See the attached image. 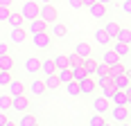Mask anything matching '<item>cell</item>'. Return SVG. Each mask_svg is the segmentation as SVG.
<instances>
[{
  "mask_svg": "<svg viewBox=\"0 0 131 126\" xmlns=\"http://www.w3.org/2000/svg\"><path fill=\"white\" fill-rule=\"evenodd\" d=\"M52 61H54V65H57V68H68V65H70V61H68V54H57Z\"/></svg>",
  "mask_w": 131,
  "mask_h": 126,
  "instance_id": "cell-31",
  "label": "cell"
},
{
  "mask_svg": "<svg viewBox=\"0 0 131 126\" xmlns=\"http://www.w3.org/2000/svg\"><path fill=\"white\" fill-rule=\"evenodd\" d=\"M29 108H32V104H29V99H27L25 95L12 97V110H16V113H25V110H29Z\"/></svg>",
  "mask_w": 131,
  "mask_h": 126,
  "instance_id": "cell-7",
  "label": "cell"
},
{
  "mask_svg": "<svg viewBox=\"0 0 131 126\" xmlns=\"http://www.w3.org/2000/svg\"><path fill=\"white\" fill-rule=\"evenodd\" d=\"M122 11H124L127 16H129V11H131V5H129V0H124V2H122Z\"/></svg>",
  "mask_w": 131,
  "mask_h": 126,
  "instance_id": "cell-39",
  "label": "cell"
},
{
  "mask_svg": "<svg viewBox=\"0 0 131 126\" xmlns=\"http://www.w3.org/2000/svg\"><path fill=\"white\" fill-rule=\"evenodd\" d=\"M29 92L34 95V97H43L48 88H45V83H43V79H34L32 83H29Z\"/></svg>",
  "mask_w": 131,
  "mask_h": 126,
  "instance_id": "cell-15",
  "label": "cell"
},
{
  "mask_svg": "<svg viewBox=\"0 0 131 126\" xmlns=\"http://www.w3.org/2000/svg\"><path fill=\"white\" fill-rule=\"evenodd\" d=\"M93 38H95V43H97V45H102V47H108V43H111V38H108V34L104 32V27L95 29V32H93Z\"/></svg>",
  "mask_w": 131,
  "mask_h": 126,
  "instance_id": "cell-16",
  "label": "cell"
},
{
  "mask_svg": "<svg viewBox=\"0 0 131 126\" xmlns=\"http://www.w3.org/2000/svg\"><path fill=\"white\" fill-rule=\"evenodd\" d=\"M93 110H95V113H100V115H104V113H108V99H106V97H102V95H100V97H95V95H93Z\"/></svg>",
  "mask_w": 131,
  "mask_h": 126,
  "instance_id": "cell-10",
  "label": "cell"
},
{
  "mask_svg": "<svg viewBox=\"0 0 131 126\" xmlns=\"http://www.w3.org/2000/svg\"><path fill=\"white\" fill-rule=\"evenodd\" d=\"M127 92L124 90H115L113 92V97H111V101H113V106H124V101H127Z\"/></svg>",
  "mask_w": 131,
  "mask_h": 126,
  "instance_id": "cell-28",
  "label": "cell"
},
{
  "mask_svg": "<svg viewBox=\"0 0 131 126\" xmlns=\"http://www.w3.org/2000/svg\"><path fill=\"white\" fill-rule=\"evenodd\" d=\"M95 0H81V7H88V5H93Z\"/></svg>",
  "mask_w": 131,
  "mask_h": 126,
  "instance_id": "cell-44",
  "label": "cell"
},
{
  "mask_svg": "<svg viewBox=\"0 0 131 126\" xmlns=\"http://www.w3.org/2000/svg\"><path fill=\"white\" fill-rule=\"evenodd\" d=\"M113 86H115V90H124L127 95H131V77H129V72L113 77Z\"/></svg>",
  "mask_w": 131,
  "mask_h": 126,
  "instance_id": "cell-6",
  "label": "cell"
},
{
  "mask_svg": "<svg viewBox=\"0 0 131 126\" xmlns=\"http://www.w3.org/2000/svg\"><path fill=\"white\" fill-rule=\"evenodd\" d=\"M7 110H12V97L5 92L0 95V113H7Z\"/></svg>",
  "mask_w": 131,
  "mask_h": 126,
  "instance_id": "cell-30",
  "label": "cell"
},
{
  "mask_svg": "<svg viewBox=\"0 0 131 126\" xmlns=\"http://www.w3.org/2000/svg\"><path fill=\"white\" fill-rule=\"evenodd\" d=\"M68 68H70V74H72V79H75V81H81V79H86V70H84V68H81V65H68Z\"/></svg>",
  "mask_w": 131,
  "mask_h": 126,
  "instance_id": "cell-26",
  "label": "cell"
},
{
  "mask_svg": "<svg viewBox=\"0 0 131 126\" xmlns=\"http://www.w3.org/2000/svg\"><path fill=\"white\" fill-rule=\"evenodd\" d=\"M91 45H88V43H84V41H79L77 45H75V54H79V56H81V59H86V56H91Z\"/></svg>",
  "mask_w": 131,
  "mask_h": 126,
  "instance_id": "cell-24",
  "label": "cell"
},
{
  "mask_svg": "<svg viewBox=\"0 0 131 126\" xmlns=\"http://www.w3.org/2000/svg\"><path fill=\"white\" fill-rule=\"evenodd\" d=\"M43 83H45V88L48 90H59L61 88V81H59V79H57V74H45V81H43Z\"/></svg>",
  "mask_w": 131,
  "mask_h": 126,
  "instance_id": "cell-21",
  "label": "cell"
},
{
  "mask_svg": "<svg viewBox=\"0 0 131 126\" xmlns=\"http://www.w3.org/2000/svg\"><path fill=\"white\" fill-rule=\"evenodd\" d=\"M9 41H12L14 45H23L27 41L25 27H12V29H9Z\"/></svg>",
  "mask_w": 131,
  "mask_h": 126,
  "instance_id": "cell-8",
  "label": "cell"
},
{
  "mask_svg": "<svg viewBox=\"0 0 131 126\" xmlns=\"http://www.w3.org/2000/svg\"><path fill=\"white\" fill-rule=\"evenodd\" d=\"M88 124H91V126H106V119H104V115L95 113L91 119H88Z\"/></svg>",
  "mask_w": 131,
  "mask_h": 126,
  "instance_id": "cell-33",
  "label": "cell"
},
{
  "mask_svg": "<svg viewBox=\"0 0 131 126\" xmlns=\"http://www.w3.org/2000/svg\"><path fill=\"white\" fill-rule=\"evenodd\" d=\"M97 2H102L104 7H108V5H115V0H97Z\"/></svg>",
  "mask_w": 131,
  "mask_h": 126,
  "instance_id": "cell-41",
  "label": "cell"
},
{
  "mask_svg": "<svg viewBox=\"0 0 131 126\" xmlns=\"http://www.w3.org/2000/svg\"><path fill=\"white\" fill-rule=\"evenodd\" d=\"M118 41H124V43H129V41H131V29H127V27H120Z\"/></svg>",
  "mask_w": 131,
  "mask_h": 126,
  "instance_id": "cell-34",
  "label": "cell"
},
{
  "mask_svg": "<svg viewBox=\"0 0 131 126\" xmlns=\"http://www.w3.org/2000/svg\"><path fill=\"white\" fill-rule=\"evenodd\" d=\"M54 70H57V65H54V61H52V59H43V61H41L39 72H43V77H45V74H52Z\"/></svg>",
  "mask_w": 131,
  "mask_h": 126,
  "instance_id": "cell-25",
  "label": "cell"
},
{
  "mask_svg": "<svg viewBox=\"0 0 131 126\" xmlns=\"http://www.w3.org/2000/svg\"><path fill=\"white\" fill-rule=\"evenodd\" d=\"M0 70H14V56L9 52L0 54Z\"/></svg>",
  "mask_w": 131,
  "mask_h": 126,
  "instance_id": "cell-23",
  "label": "cell"
},
{
  "mask_svg": "<svg viewBox=\"0 0 131 126\" xmlns=\"http://www.w3.org/2000/svg\"><path fill=\"white\" fill-rule=\"evenodd\" d=\"M120 59H122V56H118V54H115V50H106V52H102V63H106V65L120 63Z\"/></svg>",
  "mask_w": 131,
  "mask_h": 126,
  "instance_id": "cell-18",
  "label": "cell"
},
{
  "mask_svg": "<svg viewBox=\"0 0 131 126\" xmlns=\"http://www.w3.org/2000/svg\"><path fill=\"white\" fill-rule=\"evenodd\" d=\"M9 14H12V9H9V7H0V25H2V23H7Z\"/></svg>",
  "mask_w": 131,
  "mask_h": 126,
  "instance_id": "cell-36",
  "label": "cell"
},
{
  "mask_svg": "<svg viewBox=\"0 0 131 126\" xmlns=\"http://www.w3.org/2000/svg\"><path fill=\"white\" fill-rule=\"evenodd\" d=\"M104 32L108 34V38H111V41H115V38H118V34H120V25L115 23V20H111V23H106V25H104Z\"/></svg>",
  "mask_w": 131,
  "mask_h": 126,
  "instance_id": "cell-20",
  "label": "cell"
},
{
  "mask_svg": "<svg viewBox=\"0 0 131 126\" xmlns=\"http://www.w3.org/2000/svg\"><path fill=\"white\" fill-rule=\"evenodd\" d=\"M48 34H50L52 38H66L68 36V27H66L63 23H59V18H57L54 23L48 25Z\"/></svg>",
  "mask_w": 131,
  "mask_h": 126,
  "instance_id": "cell-5",
  "label": "cell"
},
{
  "mask_svg": "<svg viewBox=\"0 0 131 126\" xmlns=\"http://www.w3.org/2000/svg\"><path fill=\"white\" fill-rule=\"evenodd\" d=\"M7 25H9V27H25V18L20 16V11H18V14L12 11V14H9V18H7Z\"/></svg>",
  "mask_w": 131,
  "mask_h": 126,
  "instance_id": "cell-17",
  "label": "cell"
},
{
  "mask_svg": "<svg viewBox=\"0 0 131 126\" xmlns=\"http://www.w3.org/2000/svg\"><path fill=\"white\" fill-rule=\"evenodd\" d=\"M12 70H0V88H7V83L12 81Z\"/></svg>",
  "mask_w": 131,
  "mask_h": 126,
  "instance_id": "cell-32",
  "label": "cell"
},
{
  "mask_svg": "<svg viewBox=\"0 0 131 126\" xmlns=\"http://www.w3.org/2000/svg\"><path fill=\"white\" fill-rule=\"evenodd\" d=\"M61 88H66V92L70 95V97H79V81H75V79H70V81H66Z\"/></svg>",
  "mask_w": 131,
  "mask_h": 126,
  "instance_id": "cell-19",
  "label": "cell"
},
{
  "mask_svg": "<svg viewBox=\"0 0 131 126\" xmlns=\"http://www.w3.org/2000/svg\"><path fill=\"white\" fill-rule=\"evenodd\" d=\"M18 126H36V117L25 110V113H20V119H18Z\"/></svg>",
  "mask_w": 131,
  "mask_h": 126,
  "instance_id": "cell-22",
  "label": "cell"
},
{
  "mask_svg": "<svg viewBox=\"0 0 131 126\" xmlns=\"http://www.w3.org/2000/svg\"><path fill=\"white\" fill-rule=\"evenodd\" d=\"M41 68V59H36V56H27L25 59V65H23V70H25L27 74H36Z\"/></svg>",
  "mask_w": 131,
  "mask_h": 126,
  "instance_id": "cell-14",
  "label": "cell"
},
{
  "mask_svg": "<svg viewBox=\"0 0 131 126\" xmlns=\"http://www.w3.org/2000/svg\"><path fill=\"white\" fill-rule=\"evenodd\" d=\"M113 92H115V86H113V83H108V86H102V97L111 99V97H113Z\"/></svg>",
  "mask_w": 131,
  "mask_h": 126,
  "instance_id": "cell-35",
  "label": "cell"
},
{
  "mask_svg": "<svg viewBox=\"0 0 131 126\" xmlns=\"http://www.w3.org/2000/svg\"><path fill=\"white\" fill-rule=\"evenodd\" d=\"M113 50H115L118 56H127V54H129V43H124V41H118V38H115V47H113Z\"/></svg>",
  "mask_w": 131,
  "mask_h": 126,
  "instance_id": "cell-29",
  "label": "cell"
},
{
  "mask_svg": "<svg viewBox=\"0 0 131 126\" xmlns=\"http://www.w3.org/2000/svg\"><path fill=\"white\" fill-rule=\"evenodd\" d=\"M70 9H81V0H68Z\"/></svg>",
  "mask_w": 131,
  "mask_h": 126,
  "instance_id": "cell-38",
  "label": "cell"
},
{
  "mask_svg": "<svg viewBox=\"0 0 131 126\" xmlns=\"http://www.w3.org/2000/svg\"><path fill=\"white\" fill-rule=\"evenodd\" d=\"M39 18H43V20L50 25V23H54V20L59 18V11L52 7V2H48V5H41L39 7Z\"/></svg>",
  "mask_w": 131,
  "mask_h": 126,
  "instance_id": "cell-2",
  "label": "cell"
},
{
  "mask_svg": "<svg viewBox=\"0 0 131 126\" xmlns=\"http://www.w3.org/2000/svg\"><path fill=\"white\" fill-rule=\"evenodd\" d=\"M68 61H70V65H81V61H84V59H81L79 54H75V52H72V54H68Z\"/></svg>",
  "mask_w": 131,
  "mask_h": 126,
  "instance_id": "cell-37",
  "label": "cell"
},
{
  "mask_svg": "<svg viewBox=\"0 0 131 126\" xmlns=\"http://www.w3.org/2000/svg\"><path fill=\"white\" fill-rule=\"evenodd\" d=\"M39 2L36 0H25L23 2V7H20V16L25 18V20H32V18H36L39 16Z\"/></svg>",
  "mask_w": 131,
  "mask_h": 126,
  "instance_id": "cell-1",
  "label": "cell"
},
{
  "mask_svg": "<svg viewBox=\"0 0 131 126\" xmlns=\"http://www.w3.org/2000/svg\"><path fill=\"white\" fill-rule=\"evenodd\" d=\"M0 7H12V0H0Z\"/></svg>",
  "mask_w": 131,
  "mask_h": 126,
  "instance_id": "cell-42",
  "label": "cell"
},
{
  "mask_svg": "<svg viewBox=\"0 0 131 126\" xmlns=\"http://www.w3.org/2000/svg\"><path fill=\"white\" fill-rule=\"evenodd\" d=\"M5 52H9L7 50V43H0V54H5Z\"/></svg>",
  "mask_w": 131,
  "mask_h": 126,
  "instance_id": "cell-43",
  "label": "cell"
},
{
  "mask_svg": "<svg viewBox=\"0 0 131 126\" xmlns=\"http://www.w3.org/2000/svg\"><path fill=\"white\" fill-rule=\"evenodd\" d=\"M88 11H91V16L95 18V20H102V18H106V7L102 5V2H93V5H88Z\"/></svg>",
  "mask_w": 131,
  "mask_h": 126,
  "instance_id": "cell-12",
  "label": "cell"
},
{
  "mask_svg": "<svg viewBox=\"0 0 131 126\" xmlns=\"http://www.w3.org/2000/svg\"><path fill=\"white\" fill-rule=\"evenodd\" d=\"M39 5H48V2H52V0H36Z\"/></svg>",
  "mask_w": 131,
  "mask_h": 126,
  "instance_id": "cell-45",
  "label": "cell"
},
{
  "mask_svg": "<svg viewBox=\"0 0 131 126\" xmlns=\"http://www.w3.org/2000/svg\"><path fill=\"white\" fill-rule=\"evenodd\" d=\"M32 43L36 50H48L52 45V36L48 32H39V34H32Z\"/></svg>",
  "mask_w": 131,
  "mask_h": 126,
  "instance_id": "cell-3",
  "label": "cell"
},
{
  "mask_svg": "<svg viewBox=\"0 0 131 126\" xmlns=\"http://www.w3.org/2000/svg\"><path fill=\"white\" fill-rule=\"evenodd\" d=\"M9 119H7V113H0V126H7Z\"/></svg>",
  "mask_w": 131,
  "mask_h": 126,
  "instance_id": "cell-40",
  "label": "cell"
},
{
  "mask_svg": "<svg viewBox=\"0 0 131 126\" xmlns=\"http://www.w3.org/2000/svg\"><path fill=\"white\" fill-rule=\"evenodd\" d=\"M95 92H97V83H95L93 77H86V79L79 81V95H88V97H93Z\"/></svg>",
  "mask_w": 131,
  "mask_h": 126,
  "instance_id": "cell-4",
  "label": "cell"
},
{
  "mask_svg": "<svg viewBox=\"0 0 131 126\" xmlns=\"http://www.w3.org/2000/svg\"><path fill=\"white\" fill-rule=\"evenodd\" d=\"M54 74H57V79L61 81V86H63L66 81H70V79H72V74H70V68H57V70H54Z\"/></svg>",
  "mask_w": 131,
  "mask_h": 126,
  "instance_id": "cell-27",
  "label": "cell"
},
{
  "mask_svg": "<svg viewBox=\"0 0 131 126\" xmlns=\"http://www.w3.org/2000/svg\"><path fill=\"white\" fill-rule=\"evenodd\" d=\"M7 95H9V97H18V95H25V86H23L20 81L12 79V81L7 83Z\"/></svg>",
  "mask_w": 131,
  "mask_h": 126,
  "instance_id": "cell-13",
  "label": "cell"
},
{
  "mask_svg": "<svg viewBox=\"0 0 131 126\" xmlns=\"http://www.w3.org/2000/svg\"><path fill=\"white\" fill-rule=\"evenodd\" d=\"M29 27H27V34H39V32H48V23L43 20V18H32V20H27Z\"/></svg>",
  "mask_w": 131,
  "mask_h": 126,
  "instance_id": "cell-9",
  "label": "cell"
},
{
  "mask_svg": "<svg viewBox=\"0 0 131 126\" xmlns=\"http://www.w3.org/2000/svg\"><path fill=\"white\" fill-rule=\"evenodd\" d=\"M111 117L115 122H129V108L127 106H113L111 108Z\"/></svg>",
  "mask_w": 131,
  "mask_h": 126,
  "instance_id": "cell-11",
  "label": "cell"
}]
</instances>
